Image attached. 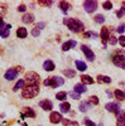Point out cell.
<instances>
[{
  "label": "cell",
  "mask_w": 125,
  "mask_h": 126,
  "mask_svg": "<svg viewBox=\"0 0 125 126\" xmlns=\"http://www.w3.org/2000/svg\"><path fill=\"white\" fill-rule=\"evenodd\" d=\"M63 24L71 30V32H75V33H80V32L85 30V25L81 20L75 19V18H65L63 19Z\"/></svg>",
  "instance_id": "cell-1"
},
{
  "label": "cell",
  "mask_w": 125,
  "mask_h": 126,
  "mask_svg": "<svg viewBox=\"0 0 125 126\" xmlns=\"http://www.w3.org/2000/svg\"><path fill=\"white\" fill-rule=\"evenodd\" d=\"M38 93H39L38 86H27V87L23 88V91H22V96H23L24 98L29 100V98L36 97Z\"/></svg>",
  "instance_id": "cell-2"
},
{
  "label": "cell",
  "mask_w": 125,
  "mask_h": 126,
  "mask_svg": "<svg viewBox=\"0 0 125 126\" xmlns=\"http://www.w3.org/2000/svg\"><path fill=\"white\" fill-rule=\"evenodd\" d=\"M65 83V79L63 78H61L58 76H54V77H49L47 79L43 81V85L44 86H51V87H53V88H57L59 86H62Z\"/></svg>",
  "instance_id": "cell-3"
},
{
  "label": "cell",
  "mask_w": 125,
  "mask_h": 126,
  "mask_svg": "<svg viewBox=\"0 0 125 126\" xmlns=\"http://www.w3.org/2000/svg\"><path fill=\"white\" fill-rule=\"evenodd\" d=\"M24 81L27 85L29 86H37V83L39 82V75L36 72H28L25 73V76H24Z\"/></svg>",
  "instance_id": "cell-4"
},
{
  "label": "cell",
  "mask_w": 125,
  "mask_h": 126,
  "mask_svg": "<svg viewBox=\"0 0 125 126\" xmlns=\"http://www.w3.org/2000/svg\"><path fill=\"white\" fill-rule=\"evenodd\" d=\"M112 63L115 66H118L119 68H123V69H125V57L123 56V54H115L112 57Z\"/></svg>",
  "instance_id": "cell-5"
},
{
  "label": "cell",
  "mask_w": 125,
  "mask_h": 126,
  "mask_svg": "<svg viewBox=\"0 0 125 126\" xmlns=\"http://www.w3.org/2000/svg\"><path fill=\"white\" fill-rule=\"evenodd\" d=\"M83 9H85L87 13L92 14V13L97 9V3L93 1V0H87V1L83 3Z\"/></svg>",
  "instance_id": "cell-6"
},
{
  "label": "cell",
  "mask_w": 125,
  "mask_h": 126,
  "mask_svg": "<svg viewBox=\"0 0 125 126\" xmlns=\"http://www.w3.org/2000/svg\"><path fill=\"white\" fill-rule=\"evenodd\" d=\"M81 50L83 52V53H85V56H86V58L89 59V61H93V59H95V53H93V52L87 47V46H85V44H82L81 46Z\"/></svg>",
  "instance_id": "cell-7"
},
{
  "label": "cell",
  "mask_w": 125,
  "mask_h": 126,
  "mask_svg": "<svg viewBox=\"0 0 125 126\" xmlns=\"http://www.w3.org/2000/svg\"><path fill=\"white\" fill-rule=\"evenodd\" d=\"M100 37H101V39H102V44L106 46V42H107L109 38H110V29L106 28V27H104V28L101 29V32H100Z\"/></svg>",
  "instance_id": "cell-8"
},
{
  "label": "cell",
  "mask_w": 125,
  "mask_h": 126,
  "mask_svg": "<svg viewBox=\"0 0 125 126\" xmlns=\"http://www.w3.org/2000/svg\"><path fill=\"white\" fill-rule=\"evenodd\" d=\"M105 109L109 111V112H114V113H119L120 112V107L119 105L115 103V102H109L105 105Z\"/></svg>",
  "instance_id": "cell-9"
},
{
  "label": "cell",
  "mask_w": 125,
  "mask_h": 126,
  "mask_svg": "<svg viewBox=\"0 0 125 126\" xmlns=\"http://www.w3.org/2000/svg\"><path fill=\"white\" fill-rule=\"evenodd\" d=\"M62 115L59 113V112H52L51 115H49V121L52 122V124H59V122H62Z\"/></svg>",
  "instance_id": "cell-10"
},
{
  "label": "cell",
  "mask_w": 125,
  "mask_h": 126,
  "mask_svg": "<svg viewBox=\"0 0 125 126\" xmlns=\"http://www.w3.org/2000/svg\"><path fill=\"white\" fill-rule=\"evenodd\" d=\"M17 76H18V71L15 69V68H10V69H8L6 72H5V78L8 79V81H13L14 78H17Z\"/></svg>",
  "instance_id": "cell-11"
},
{
  "label": "cell",
  "mask_w": 125,
  "mask_h": 126,
  "mask_svg": "<svg viewBox=\"0 0 125 126\" xmlns=\"http://www.w3.org/2000/svg\"><path fill=\"white\" fill-rule=\"evenodd\" d=\"M116 126H125V111L116 113Z\"/></svg>",
  "instance_id": "cell-12"
},
{
  "label": "cell",
  "mask_w": 125,
  "mask_h": 126,
  "mask_svg": "<svg viewBox=\"0 0 125 126\" xmlns=\"http://www.w3.org/2000/svg\"><path fill=\"white\" fill-rule=\"evenodd\" d=\"M39 106L44 111H51L52 109H53V103H52L49 100H43V101L39 102Z\"/></svg>",
  "instance_id": "cell-13"
},
{
  "label": "cell",
  "mask_w": 125,
  "mask_h": 126,
  "mask_svg": "<svg viewBox=\"0 0 125 126\" xmlns=\"http://www.w3.org/2000/svg\"><path fill=\"white\" fill-rule=\"evenodd\" d=\"M22 117H36V112L34 110H32L30 107H24L22 111Z\"/></svg>",
  "instance_id": "cell-14"
},
{
  "label": "cell",
  "mask_w": 125,
  "mask_h": 126,
  "mask_svg": "<svg viewBox=\"0 0 125 126\" xmlns=\"http://www.w3.org/2000/svg\"><path fill=\"white\" fill-rule=\"evenodd\" d=\"M76 40H68V42H66V43H63V46H62V50H70L71 48H75L76 47Z\"/></svg>",
  "instance_id": "cell-15"
},
{
  "label": "cell",
  "mask_w": 125,
  "mask_h": 126,
  "mask_svg": "<svg viewBox=\"0 0 125 126\" xmlns=\"http://www.w3.org/2000/svg\"><path fill=\"white\" fill-rule=\"evenodd\" d=\"M22 20H23V23H24V24H30V23H33V22H34V15L27 13V14H24V16L22 18Z\"/></svg>",
  "instance_id": "cell-16"
},
{
  "label": "cell",
  "mask_w": 125,
  "mask_h": 126,
  "mask_svg": "<svg viewBox=\"0 0 125 126\" xmlns=\"http://www.w3.org/2000/svg\"><path fill=\"white\" fill-rule=\"evenodd\" d=\"M81 81H82V85H92L93 83V78L91 76H87V75H82L81 76Z\"/></svg>",
  "instance_id": "cell-17"
},
{
  "label": "cell",
  "mask_w": 125,
  "mask_h": 126,
  "mask_svg": "<svg viewBox=\"0 0 125 126\" xmlns=\"http://www.w3.org/2000/svg\"><path fill=\"white\" fill-rule=\"evenodd\" d=\"M75 92L76 93H85L86 91H87V88H86V86L85 85H82V83H77V85H75Z\"/></svg>",
  "instance_id": "cell-18"
},
{
  "label": "cell",
  "mask_w": 125,
  "mask_h": 126,
  "mask_svg": "<svg viewBox=\"0 0 125 126\" xmlns=\"http://www.w3.org/2000/svg\"><path fill=\"white\" fill-rule=\"evenodd\" d=\"M43 68L47 71V72H51V71H53L54 69V63L52 62V61H46L44 63H43Z\"/></svg>",
  "instance_id": "cell-19"
},
{
  "label": "cell",
  "mask_w": 125,
  "mask_h": 126,
  "mask_svg": "<svg viewBox=\"0 0 125 126\" xmlns=\"http://www.w3.org/2000/svg\"><path fill=\"white\" fill-rule=\"evenodd\" d=\"M17 35H18V38L24 39V38H27V35H28V32H27L25 28H18V30H17Z\"/></svg>",
  "instance_id": "cell-20"
},
{
  "label": "cell",
  "mask_w": 125,
  "mask_h": 126,
  "mask_svg": "<svg viewBox=\"0 0 125 126\" xmlns=\"http://www.w3.org/2000/svg\"><path fill=\"white\" fill-rule=\"evenodd\" d=\"M75 64H76L77 69L81 71V72H83V71H86V69H87V64H86L85 62H82V61H76V62H75Z\"/></svg>",
  "instance_id": "cell-21"
},
{
  "label": "cell",
  "mask_w": 125,
  "mask_h": 126,
  "mask_svg": "<svg viewBox=\"0 0 125 126\" xmlns=\"http://www.w3.org/2000/svg\"><path fill=\"white\" fill-rule=\"evenodd\" d=\"M97 82L99 83H111V78L107 77V76L100 75V76H97Z\"/></svg>",
  "instance_id": "cell-22"
},
{
  "label": "cell",
  "mask_w": 125,
  "mask_h": 126,
  "mask_svg": "<svg viewBox=\"0 0 125 126\" xmlns=\"http://www.w3.org/2000/svg\"><path fill=\"white\" fill-rule=\"evenodd\" d=\"M59 8L63 13H67V10L71 8V5H70L68 1H59Z\"/></svg>",
  "instance_id": "cell-23"
},
{
  "label": "cell",
  "mask_w": 125,
  "mask_h": 126,
  "mask_svg": "<svg viewBox=\"0 0 125 126\" xmlns=\"http://www.w3.org/2000/svg\"><path fill=\"white\" fill-rule=\"evenodd\" d=\"M59 109H61V111H62V112L67 113V112H70L71 105H70L68 102H62V103H61V106H59Z\"/></svg>",
  "instance_id": "cell-24"
},
{
  "label": "cell",
  "mask_w": 125,
  "mask_h": 126,
  "mask_svg": "<svg viewBox=\"0 0 125 126\" xmlns=\"http://www.w3.org/2000/svg\"><path fill=\"white\" fill-rule=\"evenodd\" d=\"M62 124L63 126H78V122L76 121H72V120H68V119H62Z\"/></svg>",
  "instance_id": "cell-25"
},
{
  "label": "cell",
  "mask_w": 125,
  "mask_h": 126,
  "mask_svg": "<svg viewBox=\"0 0 125 126\" xmlns=\"http://www.w3.org/2000/svg\"><path fill=\"white\" fill-rule=\"evenodd\" d=\"M63 75L67 77V78H72L76 76V71L75 69H65L63 71Z\"/></svg>",
  "instance_id": "cell-26"
},
{
  "label": "cell",
  "mask_w": 125,
  "mask_h": 126,
  "mask_svg": "<svg viewBox=\"0 0 125 126\" xmlns=\"http://www.w3.org/2000/svg\"><path fill=\"white\" fill-rule=\"evenodd\" d=\"M24 85H25V81H24V79H19V81L15 83V86L13 87V90H14V91H18V90H20V88H24Z\"/></svg>",
  "instance_id": "cell-27"
},
{
  "label": "cell",
  "mask_w": 125,
  "mask_h": 126,
  "mask_svg": "<svg viewBox=\"0 0 125 126\" xmlns=\"http://www.w3.org/2000/svg\"><path fill=\"white\" fill-rule=\"evenodd\" d=\"M114 94H115V97L118 98V100H120V101H123V100H125V93L121 91V90H115V92H114Z\"/></svg>",
  "instance_id": "cell-28"
},
{
  "label": "cell",
  "mask_w": 125,
  "mask_h": 126,
  "mask_svg": "<svg viewBox=\"0 0 125 126\" xmlns=\"http://www.w3.org/2000/svg\"><path fill=\"white\" fill-rule=\"evenodd\" d=\"M95 22L97 23V24H102V23H105V16H104L102 14H97V15H95Z\"/></svg>",
  "instance_id": "cell-29"
},
{
  "label": "cell",
  "mask_w": 125,
  "mask_h": 126,
  "mask_svg": "<svg viewBox=\"0 0 125 126\" xmlns=\"http://www.w3.org/2000/svg\"><path fill=\"white\" fill-rule=\"evenodd\" d=\"M90 107V103L89 102H81L80 103V111L81 112H86Z\"/></svg>",
  "instance_id": "cell-30"
},
{
  "label": "cell",
  "mask_w": 125,
  "mask_h": 126,
  "mask_svg": "<svg viewBox=\"0 0 125 126\" xmlns=\"http://www.w3.org/2000/svg\"><path fill=\"white\" fill-rule=\"evenodd\" d=\"M9 34H10V32H9V29L6 27L3 28V29H0V37H1V38H8Z\"/></svg>",
  "instance_id": "cell-31"
},
{
  "label": "cell",
  "mask_w": 125,
  "mask_h": 126,
  "mask_svg": "<svg viewBox=\"0 0 125 126\" xmlns=\"http://www.w3.org/2000/svg\"><path fill=\"white\" fill-rule=\"evenodd\" d=\"M38 4L42 5V6H52L53 1H52V0H39Z\"/></svg>",
  "instance_id": "cell-32"
},
{
  "label": "cell",
  "mask_w": 125,
  "mask_h": 126,
  "mask_svg": "<svg viewBox=\"0 0 125 126\" xmlns=\"http://www.w3.org/2000/svg\"><path fill=\"white\" fill-rule=\"evenodd\" d=\"M67 97V93L66 92H63V91H62V92H58L57 94H56V98L57 100H59V101H65V98Z\"/></svg>",
  "instance_id": "cell-33"
},
{
  "label": "cell",
  "mask_w": 125,
  "mask_h": 126,
  "mask_svg": "<svg viewBox=\"0 0 125 126\" xmlns=\"http://www.w3.org/2000/svg\"><path fill=\"white\" fill-rule=\"evenodd\" d=\"M89 103L91 105H99V97L97 96H91L89 100Z\"/></svg>",
  "instance_id": "cell-34"
},
{
  "label": "cell",
  "mask_w": 125,
  "mask_h": 126,
  "mask_svg": "<svg viewBox=\"0 0 125 126\" xmlns=\"http://www.w3.org/2000/svg\"><path fill=\"white\" fill-rule=\"evenodd\" d=\"M118 39H116V37L115 35H110V38H109V43L111 44V46H116V43H118Z\"/></svg>",
  "instance_id": "cell-35"
},
{
  "label": "cell",
  "mask_w": 125,
  "mask_h": 126,
  "mask_svg": "<svg viewBox=\"0 0 125 126\" xmlns=\"http://www.w3.org/2000/svg\"><path fill=\"white\" fill-rule=\"evenodd\" d=\"M83 37H85V38H91V37L96 38L97 34H96V33H93V32H86V33H83Z\"/></svg>",
  "instance_id": "cell-36"
},
{
  "label": "cell",
  "mask_w": 125,
  "mask_h": 126,
  "mask_svg": "<svg viewBox=\"0 0 125 126\" xmlns=\"http://www.w3.org/2000/svg\"><path fill=\"white\" fill-rule=\"evenodd\" d=\"M102 8L105 9V10H110V9L112 8V4H111V1H104V4H102Z\"/></svg>",
  "instance_id": "cell-37"
},
{
  "label": "cell",
  "mask_w": 125,
  "mask_h": 126,
  "mask_svg": "<svg viewBox=\"0 0 125 126\" xmlns=\"http://www.w3.org/2000/svg\"><path fill=\"white\" fill-rule=\"evenodd\" d=\"M68 94H70V96H71L72 98H73V100H78V98H80V94H78V93H76L75 91H72V92H70Z\"/></svg>",
  "instance_id": "cell-38"
},
{
  "label": "cell",
  "mask_w": 125,
  "mask_h": 126,
  "mask_svg": "<svg viewBox=\"0 0 125 126\" xmlns=\"http://www.w3.org/2000/svg\"><path fill=\"white\" fill-rule=\"evenodd\" d=\"M83 124H85L86 126H96L95 124H93L91 120H89V119H85V120H83Z\"/></svg>",
  "instance_id": "cell-39"
},
{
  "label": "cell",
  "mask_w": 125,
  "mask_h": 126,
  "mask_svg": "<svg viewBox=\"0 0 125 126\" xmlns=\"http://www.w3.org/2000/svg\"><path fill=\"white\" fill-rule=\"evenodd\" d=\"M39 34H40L39 29H37V28H33V30H32V35H33V37H38Z\"/></svg>",
  "instance_id": "cell-40"
},
{
  "label": "cell",
  "mask_w": 125,
  "mask_h": 126,
  "mask_svg": "<svg viewBox=\"0 0 125 126\" xmlns=\"http://www.w3.org/2000/svg\"><path fill=\"white\" fill-rule=\"evenodd\" d=\"M44 27H46V23H43V22H39V23H37V25H36V28L39 29V30H40V29H43Z\"/></svg>",
  "instance_id": "cell-41"
},
{
  "label": "cell",
  "mask_w": 125,
  "mask_h": 126,
  "mask_svg": "<svg viewBox=\"0 0 125 126\" xmlns=\"http://www.w3.org/2000/svg\"><path fill=\"white\" fill-rule=\"evenodd\" d=\"M118 40H119V43H120L123 47H125V37H124V35H120Z\"/></svg>",
  "instance_id": "cell-42"
},
{
  "label": "cell",
  "mask_w": 125,
  "mask_h": 126,
  "mask_svg": "<svg viewBox=\"0 0 125 126\" xmlns=\"http://www.w3.org/2000/svg\"><path fill=\"white\" fill-rule=\"evenodd\" d=\"M124 30H125V24H121V25L118 28V33L123 34V33H124Z\"/></svg>",
  "instance_id": "cell-43"
},
{
  "label": "cell",
  "mask_w": 125,
  "mask_h": 126,
  "mask_svg": "<svg viewBox=\"0 0 125 126\" xmlns=\"http://www.w3.org/2000/svg\"><path fill=\"white\" fill-rule=\"evenodd\" d=\"M25 9H27V6L24 4H22V5L18 6V12H25Z\"/></svg>",
  "instance_id": "cell-44"
},
{
  "label": "cell",
  "mask_w": 125,
  "mask_h": 126,
  "mask_svg": "<svg viewBox=\"0 0 125 126\" xmlns=\"http://www.w3.org/2000/svg\"><path fill=\"white\" fill-rule=\"evenodd\" d=\"M5 13H6V9H5L4 6H0V18H1Z\"/></svg>",
  "instance_id": "cell-45"
},
{
  "label": "cell",
  "mask_w": 125,
  "mask_h": 126,
  "mask_svg": "<svg viewBox=\"0 0 125 126\" xmlns=\"http://www.w3.org/2000/svg\"><path fill=\"white\" fill-rule=\"evenodd\" d=\"M4 28V20H3V18H0V29H3Z\"/></svg>",
  "instance_id": "cell-46"
},
{
  "label": "cell",
  "mask_w": 125,
  "mask_h": 126,
  "mask_svg": "<svg viewBox=\"0 0 125 126\" xmlns=\"http://www.w3.org/2000/svg\"><path fill=\"white\" fill-rule=\"evenodd\" d=\"M120 10H121L123 13H125V1H123V4H121V9H120Z\"/></svg>",
  "instance_id": "cell-47"
},
{
  "label": "cell",
  "mask_w": 125,
  "mask_h": 126,
  "mask_svg": "<svg viewBox=\"0 0 125 126\" xmlns=\"http://www.w3.org/2000/svg\"><path fill=\"white\" fill-rule=\"evenodd\" d=\"M116 15H118V16H119V18H121V16H123V15H124V13H123V12H121V10H119V12H118V13H116Z\"/></svg>",
  "instance_id": "cell-48"
},
{
  "label": "cell",
  "mask_w": 125,
  "mask_h": 126,
  "mask_svg": "<svg viewBox=\"0 0 125 126\" xmlns=\"http://www.w3.org/2000/svg\"><path fill=\"white\" fill-rule=\"evenodd\" d=\"M99 126H102V125H101V124H100V125H99Z\"/></svg>",
  "instance_id": "cell-49"
},
{
  "label": "cell",
  "mask_w": 125,
  "mask_h": 126,
  "mask_svg": "<svg viewBox=\"0 0 125 126\" xmlns=\"http://www.w3.org/2000/svg\"><path fill=\"white\" fill-rule=\"evenodd\" d=\"M124 93H125V92H124Z\"/></svg>",
  "instance_id": "cell-50"
}]
</instances>
